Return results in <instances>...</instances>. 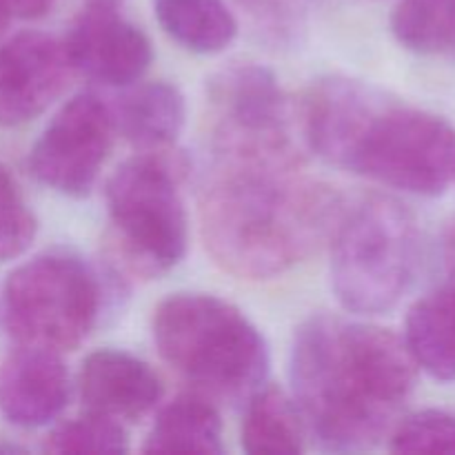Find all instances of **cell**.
<instances>
[{"mask_svg": "<svg viewBox=\"0 0 455 455\" xmlns=\"http://www.w3.org/2000/svg\"><path fill=\"white\" fill-rule=\"evenodd\" d=\"M305 156L213 154L200 191V227L213 260L269 280L329 238L342 198L302 173Z\"/></svg>", "mask_w": 455, "mask_h": 455, "instance_id": "1", "label": "cell"}, {"mask_svg": "<svg viewBox=\"0 0 455 455\" xmlns=\"http://www.w3.org/2000/svg\"><path fill=\"white\" fill-rule=\"evenodd\" d=\"M293 398L307 431L329 451L380 443L416 389L418 364L389 329L311 315L291 347Z\"/></svg>", "mask_w": 455, "mask_h": 455, "instance_id": "2", "label": "cell"}, {"mask_svg": "<svg viewBox=\"0 0 455 455\" xmlns=\"http://www.w3.org/2000/svg\"><path fill=\"white\" fill-rule=\"evenodd\" d=\"M318 156L407 194L440 196L455 178V129L440 116L395 105L355 83L329 105Z\"/></svg>", "mask_w": 455, "mask_h": 455, "instance_id": "3", "label": "cell"}, {"mask_svg": "<svg viewBox=\"0 0 455 455\" xmlns=\"http://www.w3.org/2000/svg\"><path fill=\"white\" fill-rule=\"evenodd\" d=\"M154 342L169 367L216 398H249L269 371V347L231 302L209 293H173L154 311Z\"/></svg>", "mask_w": 455, "mask_h": 455, "instance_id": "4", "label": "cell"}, {"mask_svg": "<svg viewBox=\"0 0 455 455\" xmlns=\"http://www.w3.org/2000/svg\"><path fill=\"white\" fill-rule=\"evenodd\" d=\"M331 284L354 314H385L409 291L420 265V227L385 194L345 203L331 229Z\"/></svg>", "mask_w": 455, "mask_h": 455, "instance_id": "5", "label": "cell"}, {"mask_svg": "<svg viewBox=\"0 0 455 455\" xmlns=\"http://www.w3.org/2000/svg\"><path fill=\"white\" fill-rule=\"evenodd\" d=\"M98 274L65 251L40 253L13 269L4 283V327L18 345L71 351L87 340L100 318Z\"/></svg>", "mask_w": 455, "mask_h": 455, "instance_id": "6", "label": "cell"}, {"mask_svg": "<svg viewBox=\"0 0 455 455\" xmlns=\"http://www.w3.org/2000/svg\"><path fill=\"white\" fill-rule=\"evenodd\" d=\"M163 156L142 154L120 164L105 198L120 256L140 274H163L185 258L189 220L178 172Z\"/></svg>", "mask_w": 455, "mask_h": 455, "instance_id": "7", "label": "cell"}, {"mask_svg": "<svg viewBox=\"0 0 455 455\" xmlns=\"http://www.w3.org/2000/svg\"><path fill=\"white\" fill-rule=\"evenodd\" d=\"M212 147L220 154H300L293 111L278 78L256 62H231L207 83Z\"/></svg>", "mask_w": 455, "mask_h": 455, "instance_id": "8", "label": "cell"}, {"mask_svg": "<svg viewBox=\"0 0 455 455\" xmlns=\"http://www.w3.org/2000/svg\"><path fill=\"white\" fill-rule=\"evenodd\" d=\"M114 142L109 105L93 93H80L60 107L31 147L29 169L36 180L71 198H83L96 185Z\"/></svg>", "mask_w": 455, "mask_h": 455, "instance_id": "9", "label": "cell"}, {"mask_svg": "<svg viewBox=\"0 0 455 455\" xmlns=\"http://www.w3.org/2000/svg\"><path fill=\"white\" fill-rule=\"evenodd\" d=\"M65 43L43 31H22L0 44V127L38 118L67 87Z\"/></svg>", "mask_w": 455, "mask_h": 455, "instance_id": "10", "label": "cell"}, {"mask_svg": "<svg viewBox=\"0 0 455 455\" xmlns=\"http://www.w3.org/2000/svg\"><path fill=\"white\" fill-rule=\"evenodd\" d=\"M74 71L109 87L138 83L154 60V49L140 27L116 12V4L89 3L65 40Z\"/></svg>", "mask_w": 455, "mask_h": 455, "instance_id": "11", "label": "cell"}, {"mask_svg": "<svg viewBox=\"0 0 455 455\" xmlns=\"http://www.w3.org/2000/svg\"><path fill=\"white\" fill-rule=\"evenodd\" d=\"M69 400V373L56 349L18 345L0 364V416L20 429L56 420Z\"/></svg>", "mask_w": 455, "mask_h": 455, "instance_id": "12", "label": "cell"}, {"mask_svg": "<svg viewBox=\"0 0 455 455\" xmlns=\"http://www.w3.org/2000/svg\"><path fill=\"white\" fill-rule=\"evenodd\" d=\"M78 391L92 413L118 422L147 416L163 398V382L154 369L127 351L100 349L83 360Z\"/></svg>", "mask_w": 455, "mask_h": 455, "instance_id": "13", "label": "cell"}, {"mask_svg": "<svg viewBox=\"0 0 455 455\" xmlns=\"http://www.w3.org/2000/svg\"><path fill=\"white\" fill-rule=\"evenodd\" d=\"M114 129L142 149H160L180 136L187 120L185 96L164 80L129 89L109 107Z\"/></svg>", "mask_w": 455, "mask_h": 455, "instance_id": "14", "label": "cell"}, {"mask_svg": "<svg viewBox=\"0 0 455 455\" xmlns=\"http://www.w3.org/2000/svg\"><path fill=\"white\" fill-rule=\"evenodd\" d=\"M404 345L416 360L440 382L455 380V291L435 289L409 309Z\"/></svg>", "mask_w": 455, "mask_h": 455, "instance_id": "15", "label": "cell"}, {"mask_svg": "<svg viewBox=\"0 0 455 455\" xmlns=\"http://www.w3.org/2000/svg\"><path fill=\"white\" fill-rule=\"evenodd\" d=\"M145 453H222V420L200 395H180L156 418Z\"/></svg>", "mask_w": 455, "mask_h": 455, "instance_id": "16", "label": "cell"}, {"mask_svg": "<svg viewBox=\"0 0 455 455\" xmlns=\"http://www.w3.org/2000/svg\"><path fill=\"white\" fill-rule=\"evenodd\" d=\"M164 34L194 53H220L238 36V22L225 0H154Z\"/></svg>", "mask_w": 455, "mask_h": 455, "instance_id": "17", "label": "cell"}, {"mask_svg": "<svg viewBox=\"0 0 455 455\" xmlns=\"http://www.w3.org/2000/svg\"><path fill=\"white\" fill-rule=\"evenodd\" d=\"M305 420L296 404L275 387L249 395L243 422V449L251 455H296L305 451Z\"/></svg>", "mask_w": 455, "mask_h": 455, "instance_id": "18", "label": "cell"}, {"mask_svg": "<svg viewBox=\"0 0 455 455\" xmlns=\"http://www.w3.org/2000/svg\"><path fill=\"white\" fill-rule=\"evenodd\" d=\"M391 31L409 52L455 58V0H400Z\"/></svg>", "mask_w": 455, "mask_h": 455, "instance_id": "19", "label": "cell"}, {"mask_svg": "<svg viewBox=\"0 0 455 455\" xmlns=\"http://www.w3.org/2000/svg\"><path fill=\"white\" fill-rule=\"evenodd\" d=\"M44 451L124 453L129 451V438L123 422L87 411V416L74 418V420L53 427L44 438Z\"/></svg>", "mask_w": 455, "mask_h": 455, "instance_id": "20", "label": "cell"}, {"mask_svg": "<svg viewBox=\"0 0 455 455\" xmlns=\"http://www.w3.org/2000/svg\"><path fill=\"white\" fill-rule=\"evenodd\" d=\"M389 449L395 453H455V413L425 409L394 425Z\"/></svg>", "mask_w": 455, "mask_h": 455, "instance_id": "21", "label": "cell"}, {"mask_svg": "<svg viewBox=\"0 0 455 455\" xmlns=\"http://www.w3.org/2000/svg\"><path fill=\"white\" fill-rule=\"evenodd\" d=\"M36 231L38 222L16 178L0 164V262L22 256L34 243Z\"/></svg>", "mask_w": 455, "mask_h": 455, "instance_id": "22", "label": "cell"}, {"mask_svg": "<svg viewBox=\"0 0 455 455\" xmlns=\"http://www.w3.org/2000/svg\"><path fill=\"white\" fill-rule=\"evenodd\" d=\"M56 0H0V7L9 13V18H22V20H34L43 18Z\"/></svg>", "mask_w": 455, "mask_h": 455, "instance_id": "23", "label": "cell"}, {"mask_svg": "<svg viewBox=\"0 0 455 455\" xmlns=\"http://www.w3.org/2000/svg\"><path fill=\"white\" fill-rule=\"evenodd\" d=\"M253 13L258 16H265L267 20L275 18V20H284L289 16V12L293 9V3L296 0H243Z\"/></svg>", "mask_w": 455, "mask_h": 455, "instance_id": "24", "label": "cell"}, {"mask_svg": "<svg viewBox=\"0 0 455 455\" xmlns=\"http://www.w3.org/2000/svg\"><path fill=\"white\" fill-rule=\"evenodd\" d=\"M443 260L449 275V287L455 291V216L444 222L443 229Z\"/></svg>", "mask_w": 455, "mask_h": 455, "instance_id": "25", "label": "cell"}, {"mask_svg": "<svg viewBox=\"0 0 455 455\" xmlns=\"http://www.w3.org/2000/svg\"><path fill=\"white\" fill-rule=\"evenodd\" d=\"M7 25H9V13L4 12L3 7H0V34H3V31L7 29Z\"/></svg>", "mask_w": 455, "mask_h": 455, "instance_id": "26", "label": "cell"}, {"mask_svg": "<svg viewBox=\"0 0 455 455\" xmlns=\"http://www.w3.org/2000/svg\"><path fill=\"white\" fill-rule=\"evenodd\" d=\"M89 3H96V4H118L120 0H89Z\"/></svg>", "mask_w": 455, "mask_h": 455, "instance_id": "27", "label": "cell"}]
</instances>
